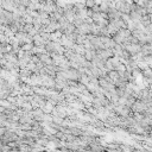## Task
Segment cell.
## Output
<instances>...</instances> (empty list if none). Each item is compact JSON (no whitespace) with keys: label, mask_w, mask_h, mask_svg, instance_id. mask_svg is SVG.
<instances>
[{"label":"cell","mask_w":152,"mask_h":152,"mask_svg":"<svg viewBox=\"0 0 152 152\" xmlns=\"http://www.w3.org/2000/svg\"><path fill=\"white\" fill-rule=\"evenodd\" d=\"M86 7L87 8H93L95 6V0H86Z\"/></svg>","instance_id":"1"}]
</instances>
